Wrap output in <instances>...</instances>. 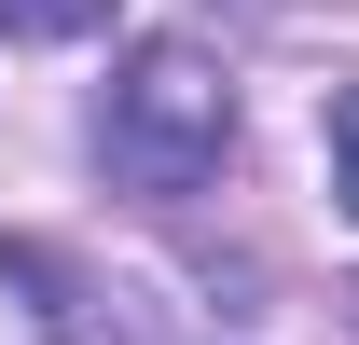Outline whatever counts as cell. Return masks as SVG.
Segmentation results:
<instances>
[{
	"label": "cell",
	"instance_id": "obj_1",
	"mask_svg": "<svg viewBox=\"0 0 359 345\" xmlns=\"http://www.w3.org/2000/svg\"><path fill=\"white\" fill-rule=\"evenodd\" d=\"M97 152L125 194H194V180H222L235 152V69L208 42H138L97 97Z\"/></svg>",
	"mask_w": 359,
	"mask_h": 345
},
{
	"label": "cell",
	"instance_id": "obj_2",
	"mask_svg": "<svg viewBox=\"0 0 359 345\" xmlns=\"http://www.w3.org/2000/svg\"><path fill=\"white\" fill-rule=\"evenodd\" d=\"M111 14H125V0H0V28H14V42H97Z\"/></svg>",
	"mask_w": 359,
	"mask_h": 345
},
{
	"label": "cell",
	"instance_id": "obj_3",
	"mask_svg": "<svg viewBox=\"0 0 359 345\" xmlns=\"http://www.w3.org/2000/svg\"><path fill=\"white\" fill-rule=\"evenodd\" d=\"M332 194H346V221H359V83H332Z\"/></svg>",
	"mask_w": 359,
	"mask_h": 345
},
{
	"label": "cell",
	"instance_id": "obj_4",
	"mask_svg": "<svg viewBox=\"0 0 359 345\" xmlns=\"http://www.w3.org/2000/svg\"><path fill=\"white\" fill-rule=\"evenodd\" d=\"M346 318H359V290H346Z\"/></svg>",
	"mask_w": 359,
	"mask_h": 345
}]
</instances>
